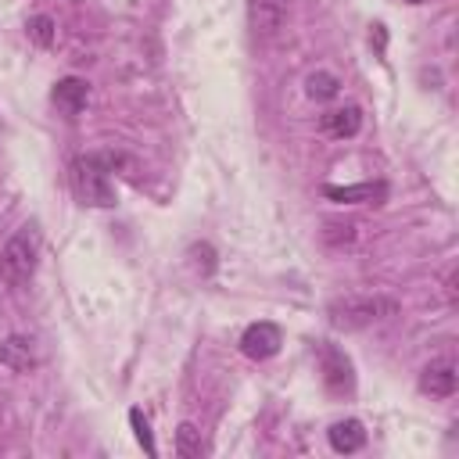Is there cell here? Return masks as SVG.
Returning <instances> with one entry per match:
<instances>
[{"label": "cell", "mask_w": 459, "mask_h": 459, "mask_svg": "<svg viewBox=\"0 0 459 459\" xmlns=\"http://www.w3.org/2000/svg\"><path fill=\"white\" fill-rule=\"evenodd\" d=\"M115 165H122L118 154H79L68 169L75 197L90 208H115V186H111Z\"/></svg>", "instance_id": "6da1fadb"}, {"label": "cell", "mask_w": 459, "mask_h": 459, "mask_svg": "<svg viewBox=\"0 0 459 459\" xmlns=\"http://www.w3.org/2000/svg\"><path fill=\"white\" fill-rule=\"evenodd\" d=\"M398 312V301L387 294H344L326 305V316L337 330H366L380 319H391Z\"/></svg>", "instance_id": "7a4b0ae2"}, {"label": "cell", "mask_w": 459, "mask_h": 459, "mask_svg": "<svg viewBox=\"0 0 459 459\" xmlns=\"http://www.w3.org/2000/svg\"><path fill=\"white\" fill-rule=\"evenodd\" d=\"M36 258H39V230H36V222H25V226L14 230V237L0 251V276L7 283L22 287V283L32 280Z\"/></svg>", "instance_id": "3957f363"}, {"label": "cell", "mask_w": 459, "mask_h": 459, "mask_svg": "<svg viewBox=\"0 0 459 459\" xmlns=\"http://www.w3.org/2000/svg\"><path fill=\"white\" fill-rule=\"evenodd\" d=\"M280 344H283V330H280L276 323H251V326L240 333V351H244L247 359H255V362L273 359V355L280 351Z\"/></svg>", "instance_id": "277c9868"}, {"label": "cell", "mask_w": 459, "mask_h": 459, "mask_svg": "<svg viewBox=\"0 0 459 459\" xmlns=\"http://www.w3.org/2000/svg\"><path fill=\"white\" fill-rule=\"evenodd\" d=\"M290 14V0H247V22L255 36H273L283 29Z\"/></svg>", "instance_id": "5b68a950"}, {"label": "cell", "mask_w": 459, "mask_h": 459, "mask_svg": "<svg viewBox=\"0 0 459 459\" xmlns=\"http://www.w3.org/2000/svg\"><path fill=\"white\" fill-rule=\"evenodd\" d=\"M323 197L337 201V204H384L387 201V183L373 179V183H351V186H323Z\"/></svg>", "instance_id": "8992f818"}, {"label": "cell", "mask_w": 459, "mask_h": 459, "mask_svg": "<svg viewBox=\"0 0 459 459\" xmlns=\"http://www.w3.org/2000/svg\"><path fill=\"white\" fill-rule=\"evenodd\" d=\"M50 100L57 104V111H61V115L75 118V115L86 108V100H90V82H86V79H79V75H65V79H57V82H54Z\"/></svg>", "instance_id": "52a82bcc"}, {"label": "cell", "mask_w": 459, "mask_h": 459, "mask_svg": "<svg viewBox=\"0 0 459 459\" xmlns=\"http://www.w3.org/2000/svg\"><path fill=\"white\" fill-rule=\"evenodd\" d=\"M319 126H323V133H330V136H337V140L355 136V133L362 129V108H355V104L333 108V111H326V115L319 118Z\"/></svg>", "instance_id": "ba28073f"}, {"label": "cell", "mask_w": 459, "mask_h": 459, "mask_svg": "<svg viewBox=\"0 0 459 459\" xmlns=\"http://www.w3.org/2000/svg\"><path fill=\"white\" fill-rule=\"evenodd\" d=\"M459 377H455V366L452 362H434L420 373V391L423 394H434V398H448L455 391Z\"/></svg>", "instance_id": "9c48e42d"}, {"label": "cell", "mask_w": 459, "mask_h": 459, "mask_svg": "<svg viewBox=\"0 0 459 459\" xmlns=\"http://www.w3.org/2000/svg\"><path fill=\"white\" fill-rule=\"evenodd\" d=\"M0 366H7L11 373H29L36 366V351H32V341L29 337H18L11 333L4 344H0Z\"/></svg>", "instance_id": "30bf717a"}, {"label": "cell", "mask_w": 459, "mask_h": 459, "mask_svg": "<svg viewBox=\"0 0 459 459\" xmlns=\"http://www.w3.org/2000/svg\"><path fill=\"white\" fill-rule=\"evenodd\" d=\"M323 377L330 391H351V366L344 359V351L323 344Z\"/></svg>", "instance_id": "8fae6325"}, {"label": "cell", "mask_w": 459, "mask_h": 459, "mask_svg": "<svg viewBox=\"0 0 459 459\" xmlns=\"http://www.w3.org/2000/svg\"><path fill=\"white\" fill-rule=\"evenodd\" d=\"M326 437H330V448H333V452H344V455H351V452H359V448L366 445V430H362L359 420H341V423H333V427L326 430Z\"/></svg>", "instance_id": "7c38bea8"}, {"label": "cell", "mask_w": 459, "mask_h": 459, "mask_svg": "<svg viewBox=\"0 0 459 459\" xmlns=\"http://www.w3.org/2000/svg\"><path fill=\"white\" fill-rule=\"evenodd\" d=\"M204 452H208V445H204L201 430H197L194 423H179V430H176V455L197 459V455H204Z\"/></svg>", "instance_id": "4fadbf2b"}, {"label": "cell", "mask_w": 459, "mask_h": 459, "mask_svg": "<svg viewBox=\"0 0 459 459\" xmlns=\"http://www.w3.org/2000/svg\"><path fill=\"white\" fill-rule=\"evenodd\" d=\"M305 93H308L312 100H333V97L341 93V79L330 75V72H312V75L305 79Z\"/></svg>", "instance_id": "5bb4252c"}, {"label": "cell", "mask_w": 459, "mask_h": 459, "mask_svg": "<svg viewBox=\"0 0 459 459\" xmlns=\"http://www.w3.org/2000/svg\"><path fill=\"white\" fill-rule=\"evenodd\" d=\"M29 39H32L36 47H50V43H54V18H50V14L29 18Z\"/></svg>", "instance_id": "9a60e30c"}, {"label": "cell", "mask_w": 459, "mask_h": 459, "mask_svg": "<svg viewBox=\"0 0 459 459\" xmlns=\"http://www.w3.org/2000/svg\"><path fill=\"white\" fill-rule=\"evenodd\" d=\"M129 423H133V430H136V441L143 445V452H147V455H158L154 434H151V427H147V420H143V412H140V409H129Z\"/></svg>", "instance_id": "2e32d148"}, {"label": "cell", "mask_w": 459, "mask_h": 459, "mask_svg": "<svg viewBox=\"0 0 459 459\" xmlns=\"http://www.w3.org/2000/svg\"><path fill=\"white\" fill-rule=\"evenodd\" d=\"M190 255H194V265H197L204 276L215 269V251H212L208 244H194V247H190Z\"/></svg>", "instance_id": "e0dca14e"}, {"label": "cell", "mask_w": 459, "mask_h": 459, "mask_svg": "<svg viewBox=\"0 0 459 459\" xmlns=\"http://www.w3.org/2000/svg\"><path fill=\"white\" fill-rule=\"evenodd\" d=\"M409 4H427V0H409Z\"/></svg>", "instance_id": "ac0fdd59"}]
</instances>
